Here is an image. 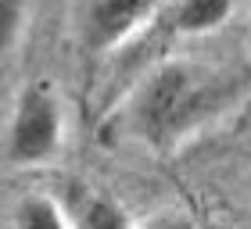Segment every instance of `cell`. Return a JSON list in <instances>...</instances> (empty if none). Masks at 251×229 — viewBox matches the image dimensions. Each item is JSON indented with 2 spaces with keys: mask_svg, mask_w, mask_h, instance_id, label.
<instances>
[{
  "mask_svg": "<svg viewBox=\"0 0 251 229\" xmlns=\"http://www.w3.org/2000/svg\"><path fill=\"white\" fill-rule=\"evenodd\" d=\"M11 222L25 226V229H61V226H72L68 211L54 197H47V193H25V197L18 201V208L11 211Z\"/></svg>",
  "mask_w": 251,
  "mask_h": 229,
  "instance_id": "obj_6",
  "label": "cell"
},
{
  "mask_svg": "<svg viewBox=\"0 0 251 229\" xmlns=\"http://www.w3.org/2000/svg\"><path fill=\"white\" fill-rule=\"evenodd\" d=\"M248 90L251 72L241 65L169 57L136 83L126 104V129L154 154L176 151L194 133L233 111Z\"/></svg>",
  "mask_w": 251,
  "mask_h": 229,
  "instance_id": "obj_1",
  "label": "cell"
},
{
  "mask_svg": "<svg viewBox=\"0 0 251 229\" xmlns=\"http://www.w3.org/2000/svg\"><path fill=\"white\" fill-rule=\"evenodd\" d=\"M65 114L50 83H29L15 100L7 125V161L15 165H47L61 151Z\"/></svg>",
  "mask_w": 251,
  "mask_h": 229,
  "instance_id": "obj_2",
  "label": "cell"
},
{
  "mask_svg": "<svg viewBox=\"0 0 251 229\" xmlns=\"http://www.w3.org/2000/svg\"><path fill=\"white\" fill-rule=\"evenodd\" d=\"M165 7L169 0H90L83 11V40L97 54L115 50Z\"/></svg>",
  "mask_w": 251,
  "mask_h": 229,
  "instance_id": "obj_3",
  "label": "cell"
},
{
  "mask_svg": "<svg viewBox=\"0 0 251 229\" xmlns=\"http://www.w3.org/2000/svg\"><path fill=\"white\" fill-rule=\"evenodd\" d=\"M68 219L79 229H126L133 219L115 197L100 190H83L75 197V204H68Z\"/></svg>",
  "mask_w": 251,
  "mask_h": 229,
  "instance_id": "obj_5",
  "label": "cell"
},
{
  "mask_svg": "<svg viewBox=\"0 0 251 229\" xmlns=\"http://www.w3.org/2000/svg\"><path fill=\"white\" fill-rule=\"evenodd\" d=\"M22 25H25V0H0V57L18 43Z\"/></svg>",
  "mask_w": 251,
  "mask_h": 229,
  "instance_id": "obj_7",
  "label": "cell"
},
{
  "mask_svg": "<svg viewBox=\"0 0 251 229\" xmlns=\"http://www.w3.org/2000/svg\"><path fill=\"white\" fill-rule=\"evenodd\" d=\"M233 4L237 0H169L165 18L176 36H208L230 22Z\"/></svg>",
  "mask_w": 251,
  "mask_h": 229,
  "instance_id": "obj_4",
  "label": "cell"
}]
</instances>
